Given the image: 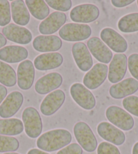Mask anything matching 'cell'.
<instances>
[{"label":"cell","mask_w":138,"mask_h":154,"mask_svg":"<svg viewBox=\"0 0 138 154\" xmlns=\"http://www.w3.org/2000/svg\"><path fill=\"white\" fill-rule=\"evenodd\" d=\"M4 154H19V153H4Z\"/></svg>","instance_id":"cell-41"},{"label":"cell","mask_w":138,"mask_h":154,"mask_svg":"<svg viewBox=\"0 0 138 154\" xmlns=\"http://www.w3.org/2000/svg\"><path fill=\"white\" fill-rule=\"evenodd\" d=\"M62 77L60 73L53 72L39 79L34 85V89L38 94H46L59 88L62 84Z\"/></svg>","instance_id":"cell-19"},{"label":"cell","mask_w":138,"mask_h":154,"mask_svg":"<svg viewBox=\"0 0 138 154\" xmlns=\"http://www.w3.org/2000/svg\"><path fill=\"white\" fill-rule=\"evenodd\" d=\"M22 118L27 136L32 139L40 136L43 130V124L38 110L32 107L26 108L23 111Z\"/></svg>","instance_id":"cell-4"},{"label":"cell","mask_w":138,"mask_h":154,"mask_svg":"<svg viewBox=\"0 0 138 154\" xmlns=\"http://www.w3.org/2000/svg\"><path fill=\"white\" fill-rule=\"evenodd\" d=\"M92 35V29L86 24L68 23L59 31L61 38L68 42H80L89 38Z\"/></svg>","instance_id":"cell-3"},{"label":"cell","mask_w":138,"mask_h":154,"mask_svg":"<svg viewBox=\"0 0 138 154\" xmlns=\"http://www.w3.org/2000/svg\"><path fill=\"white\" fill-rule=\"evenodd\" d=\"M8 90L3 85H0V104L4 100L5 98L7 96Z\"/></svg>","instance_id":"cell-37"},{"label":"cell","mask_w":138,"mask_h":154,"mask_svg":"<svg viewBox=\"0 0 138 154\" xmlns=\"http://www.w3.org/2000/svg\"><path fill=\"white\" fill-rule=\"evenodd\" d=\"M62 46L61 39L56 35H39L33 42L34 49L40 52L58 51Z\"/></svg>","instance_id":"cell-22"},{"label":"cell","mask_w":138,"mask_h":154,"mask_svg":"<svg viewBox=\"0 0 138 154\" xmlns=\"http://www.w3.org/2000/svg\"><path fill=\"white\" fill-rule=\"evenodd\" d=\"M24 126L22 121L16 118L0 119V134L14 136L22 133Z\"/></svg>","instance_id":"cell-25"},{"label":"cell","mask_w":138,"mask_h":154,"mask_svg":"<svg viewBox=\"0 0 138 154\" xmlns=\"http://www.w3.org/2000/svg\"><path fill=\"white\" fill-rule=\"evenodd\" d=\"M118 27L123 33L138 31V13H131L122 17L118 23Z\"/></svg>","instance_id":"cell-28"},{"label":"cell","mask_w":138,"mask_h":154,"mask_svg":"<svg viewBox=\"0 0 138 154\" xmlns=\"http://www.w3.org/2000/svg\"><path fill=\"white\" fill-rule=\"evenodd\" d=\"M123 105L128 112L138 117V97L130 96L126 97L123 100Z\"/></svg>","instance_id":"cell-31"},{"label":"cell","mask_w":138,"mask_h":154,"mask_svg":"<svg viewBox=\"0 0 138 154\" xmlns=\"http://www.w3.org/2000/svg\"><path fill=\"white\" fill-rule=\"evenodd\" d=\"M66 16L64 12H54L44 20L39 26V31L43 35H51L64 25Z\"/></svg>","instance_id":"cell-16"},{"label":"cell","mask_w":138,"mask_h":154,"mask_svg":"<svg viewBox=\"0 0 138 154\" xmlns=\"http://www.w3.org/2000/svg\"><path fill=\"white\" fill-rule=\"evenodd\" d=\"M106 116L113 125L124 131H129L134 126V119L130 114L117 106H110L106 111Z\"/></svg>","instance_id":"cell-5"},{"label":"cell","mask_w":138,"mask_h":154,"mask_svg":"<svg viewBox=\"0 0 138 154\" xmlns=\"http://www.w3.org/2000/svg\"><path fill=\"white\" fill-rule=\"evenodd\" d=\"M73 99L84 109L91 110L96 103L94 94L84 85L80 83L73 84L70 89Z\"/></svg>","instance_id":"cell-6"},{"label":"cell","mask_w":138,"mask_h":154,"mask_svg":"<svg viewBox=\"0 0 138 154\" xmlns=\"http://www.w3.org/2000/svg\"><path fill=\"white\" fill-rule=\"evenodd\" d=\"M2 33L5 38L10 41L19 44H28L33 38L31 32L28 29L13 23L4 26Z\"/></svg>","instance_id":"cell-11"},{"label":"cell","mask_w":138,"mask_h":154,"mask_svg":"<svg viewBox=\"0 0 138 154\" xmlns=\"http://www.w3.org/2000/svg\"><path fill=\"white\" fill-rule=\"evenodd\" d=\"M132 154H138V142L134 145V148H133Z\"/></svg>","instance_id":"cell-40"},{"label":"cell","mask_w":138,"mask_h":154,"mask_svg":"<svg viewBox=\"0 0 138 154\" xmlns=\"http://www.w3.org/2000/svg\"><path fill=\"white\" fill-rule=\"evenodd\" d=\"M16 73L11 66L0 60V83L8 87L16 84Z\"/></svg>","instance_id":"cell-27"},{"label":"cell","mask_w":138,"mask_h":154,"mask_svg":"<svg viewBox=\"0 0 138 154\" xmlns=\"http://www.w3.org/2000/svg\"><path fill=\"white\" fill-rule=\"evenodd\" d=\"M100 10L94 4H86L76 6L70 12V19L75 23H89L99 17Z\"/></svg>","instance_id":"cell-7"},{"label":"cell","mask_w":138,"mask_h":154,"mask_svg":"<svg viewBox=\"0 0 138 154\" xmlns=\"http://www.w3.org/2000/svg\"><path fill=\"white\" fill-rule=\"evenodd\" d=\"M23 100V95L20 92H11L0 105V117L8 118L14 116L20 109Z\"/></svg>","instance_id":"cell-14"},{"label":"cell","mask_w":138,"mask_h":154,"mask_svg":"<svg viewBox=\"0 0 138 154\" xmlns=\"http://www.w3.org/2000/svg\"><path fill=\"white\" fill-rule=\"evenodd\" d=\"M138 90V81L132 78L124 79L110 88L109 93L115 99H121L134 94Z\"/></svg>","instance_id":"cell-21"},{"label":"cell","mask_w":138,"mask_h":154,"mask_svg":"<svg viewBox=\"0 0 138 154\" xmlns=\"http://www.w3.org/2000/svg\"><path fill=\"white\" fill-rule=\"evenodd\" d=\"M108 66L103 63H97L83 78V84L90 90L98 88L102 85L107 78Z\"/></svg>","instance_id":"cell-8"},{"label":"cell","mask_w":138,"mask_h":154,"mask_svg":"<svg viewBox=\"0 0 138 154\" xmlns=\"http://www.w3.org/2000/svg\"><path fill=\"white\" fill-rule=\"evenodd\" d=\"M97 131L103 139L114 145H121L125 141L124 132L108 122H101L98 126Z\"/></svg>","instance_id":"cell-13"},{"label":"cell","mask_w":138,"mask_h":154,"mask_svg":"<svg viewBox=\"0 0 138 154\" xmlns=\"http://www.w3.org/2000/svg\"><path fill=\"white\" fill-rule=\"evenodd\" d=\"M137 5H138V1H137Z\"/></svg>","instance_id":"cell-42"},{"label":"cell","mask_w":138,"mask_h":154,"mask_svg":"<svg viewBox=\"0 0 138 154\" xmlns=\"http://www.w3.org/2000/svg\"><path fill=\"white\" fill-rule=\"evenodd\" d=\"M19 148V142L14 137L0 135V152L16 151Z\"/></svg>","instance_id":"cell-29"},{"label":"cell","mask_w":138,"mask_h":154,"mask_svg":"<svg viewBox=\"0 0 138 154\" xmlns=\"http://www.w3.org/2000/svg\"><path fill=\"white\" fill-rule=\"evenodd\" d=\"M25 4L31 15L38 20H44L50 14V9L44 0H26Z\"/></svg>","instance_id":"cell-26"},{"label":"cell","mask_w":138,"mask_h":154,"mask_svg":"<svg viewBox=\"0 0 138 154\" xmlns=\"http://www.w3.org/2000/svg\"><path fill=\"white\" fill-rule=\"evenodd\" d=\"M27 154H49V153H47L41 150H39L38 149H32L28 151Z\"/></svg>","instance_id":"cell-38"},{"label":"cell","mask_w":138,"mask_h":154,"mask_svg":"<svg viewBox=\"0 0 138 154\" xmlns=\"http://www.w3.org/2000/svg\"><path fill=\"white\" fill-rule=\"evenodd\" d=\"M102 41L114 52L123 54L127 50L128 44L123 36L111 28H104L100 32Z\"/></svg>","instance_id":"cell-9"},{"label":"cell","mask_w":138,"mask_h":154,"mask_svg":"<svg viewBox=\"0 0 138 154\" xmlns=\"http://www.w3.org/2000/svg\"><path fill=\"white\" fill-rule=\"evenodd\" d=\"M12 17L14 22L18 25L25 26L29 23L30 14L22 0H15L11 3Z\"/></svg>","instance_id":"cell-24"},{"label":"cell","mask_w":138,"mask_h":154,"mask_svg":"<svg viewBox=\"0 0 138 154\" xmlns=\"http://www.w3.org/2000/svg\"><path fill=\"white\" fill-rule=\"evenodd\" d=\"M34 79V64L29 60L20 63L17 69V81L20 89L27 90L33 86Z\"/></svg>","instance_id":"cell-15"},{"label":"cell","mask_w":138,"mask_h":154,"mask_svg":"<svg viewBox=\"0 0 138 154\" xmlns=\"http://www.w3.org/2000/svg\"><path fill=\"white\" fill-rule=\"evenodd\" d=\"M6 44H7L6 38H5V36L4 35H2V33H0V48L2 47H4Z\"/></svg>","instance_id":"cell-39"},{"label":"cell","mask_w":138,"mask_h":154,"mask_svg":"<svg viewBox=\"0 0 138 154\" xmlns=\"http://www.w3.org/2000/svg\"><path fill=\"white\" fill-rule=\"evenodd\" d=\"M98 154H121L118 149L111 143H101L98 147Z\"/></svg>","instance_id":"cell-34"},{"label":"cell","mask_w":138,"mask_h":154,"mask_svg":"<svg viewBox=\"0 0 138 154\" xmlns=\"http://www.w3.org/2000/svg\"><path fill=\"white\" fill-rule=\"evenodd\" d=\"M127 69V57L124 54L114 55L108 68V78L110 82L116 84L121 81Z\"/></svg>","instance_id":"cell-10"},{"label":"cell","mask_w":138,"mask_h":154,"mask_svg":"<svg viewBox=\"0 0 138 154\" xmlns=\"http://www.w3.org/2000/svg\"><path fill=\"white\" fill-rule=\"evenodd\" d=\"M71 140L72 135L67 130L56 129L41 135L37 140V146L41 150L52 152L64 147Z\"/></svg>","instance_id":"cell-1"},{"label":"cell","mask_w":138,"mask_h":154,"mask_svg":"<svg viewBox=\"0 0 138 154\" xmlns=\"http://www.w3.org/2000/svg\"><path fill=\"white\" fill-rule=\"evenodd\" d=\"M46 3L52 8L62 12H67L72 7L70 0H47Z\"/></svg>","instance_id":"cell-32"},{"label":"cell","mask_w":138,"mask_h":154,"mask_svg":"<svg viewBox=\"0 0 138 154\" xmlns=\"http://www.w3.org/2000/svg\"><path fill=\"white\" fill-rule=\"evenodd\" d=\"M87 48L96 60L107 64L112 59V52L100 38L94 37L87 42Z\"/></svg>","instance_id":"cell-17"},{"label":"cell","mask_w":138,"mask_h":154,"mask_svg":"<svg viewBox=\"0 0 138 154\" xmlns=\"http://www.w3.org/2000/svg\"><path fill=\"white\" fill-rule=\"evenodd\" d=\"M74 134L79 145L87 152H93L98 147V141L94 132L87 124L79 122L74 126Z\"/></svg>","instance_id":"cell-2"},{"label":"cell","mask_w":138,"mask_h":154,"mask_svg":"<svg viewBox=\"0 0 138 154\" xmlns=\"http://www.w3.org/2000/svg\"><path fill=\"white\" fill-rule=\"evenodd\" d=\"M11 20L10 6L7 0H0V26H6Z\"/></svg>","instance_id":"cell-30"},{"label":"cell","mask_w":138,"mask_h":154,"mask_svg":"<svg viewBox=\"0 0 138 154\" xmlns=\"http://www.w3.org/2000/svg\"><path fill=\"white\" fill-rule=\"evenodd\" d=\"M28 55V50L19 46H8L0 49V60L8 63L21 62L25 60Z\"/></svg>","instance_id":"cell-23"},{"label":"cell","mask_w":138,"mask_h":154,"mask_svg":"<svg viewBox=\"0 0 138 154\" xmlns=\"http://www.w3.org/2000/svg\"><path fill=\"white\" fill-rule=\"evenodd\" d=\"M72 53L76 65L82 71L90 70L93 66V59L88 48L84 43L77 42L73 45Z\"/></svg>","instance_id":"cell-18"},{"label":"cell","mask_w":138,"mask_h":154,"mask_svg":"<svg viewBox=\"0 0 138 154\" xmlns=\"http://www.w3.org/2000/svg\"><path fill=\"white\" fill-rule=\"evenodd\" d=\"M127 64L130 73L138 80V54H132L129 57Z\"/></svg>","instance_id":"cell-33"},{"label":"cell","mask_w":138,"mask_h":154,"mask_svg":"<svg viewBox=\"0 0 138 154\" xmlns=\"http://www.w3.org/2000/svg\"><path fill=\"white\" fill-rule=\"evenodd\" d=\"M57 154H83V149L77 143H72L62 149Z\"/></svg>","instance_id":"cell-35"},{"label":"cell","mask_w":138,"mask_h":154,"mask_svg":"<svg viewBox=\"0 0 138 154\" xmlns=\"http://www.w3.org/2000/svg\"><path fill=\"white\" fill-rule=\"evenodd\" d=\"M134 0H112L111 3L116 8H123L134 3Z\"/></svg>","instance_id":"cell-36"},{"label":"cell","mask_w":138,"mask_h":154,"mask_svg":"<svg viewBox=\"0 0 138 154\" xmlns=\"http://www.w3.org/2000/svg\"><path fill=\"white\" fill-rule=\"evenodd\" d=\"M65 98L64 92L62 90H54L47 94L40 106L41 113L46 116L53 115L62 107L64 103Z\"/></svg>","instance_id":"cell-12"},{"label":"cell","mask_w":138,"mask_h":154,"mask_svg":"<svg viewBox=\"0 0 138 154\" xmlns=\"http://www.w3.org/2000/svg\"><path fill=\"white\" fill-rule=\"evenodd\" d=\"M63 57L58 52L44 53L37 57L34 60V67L39 71L54 69L62 65Z\"/></svg>","instance_id":"cell-20"}]
</instances>
